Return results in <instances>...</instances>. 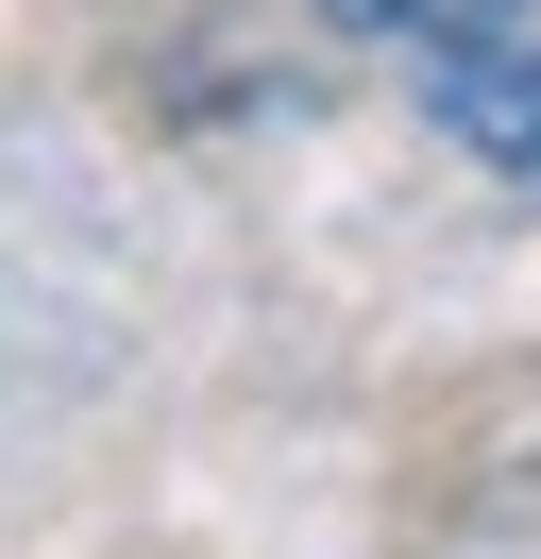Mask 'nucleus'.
<instances>
[{
	"label": "nucleus",
	"mask_w": 541,
	"mask_h": 559,
	"mask_svg": "<svg viewBox=\"0 0 541 559\" xmlns=\"http://www.w3.org/2000/svg\"><path fill=\"white\" fill-rule=\"evenodd\" d=\"M423 119L473 153V170H507V187H541V35H440L423 51Z\"/></svg>",
	"instance_id": "f257e3e1"
},
{
	"label": "nucleus",
	"mask_w": 541,
	"mask_h": 559,
	"mask_svg": "<svg viewBox=\"0 0 541 559\" xmlns=\"http://www.w3.org/2000/svg\"><path fill=\"white\" fill-rule=\"evenodd\" d=\"M356 35H389V51H440V35H491V17H525V0H338Z\"/></svg>",
	"instance_id": "f03ea898"
}]
</instances>
